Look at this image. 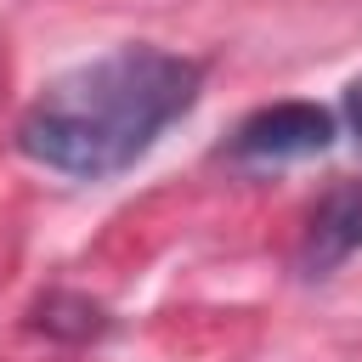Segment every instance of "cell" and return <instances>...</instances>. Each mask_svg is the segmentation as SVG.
Instances as JSON below:
<instances>
[{
  "instance_id": "6da1fadb",
  "label": "cell",
  "mask_w": 362,
  "mask_h": 362,
  "mask_svg": "<svg viewBox=\"0 0 362 362\" xmlns=\"http://www.w3.org/2000/svg\"><path fill=\"white\" fill-rule=\"evenodd\" d=\"M198 85L204 68L192 57L158 45H119L51 79L28 102L17 124V147L57 175L107 181L130 170L198 102Z\"/></svg>"
},
{
  "instance_id": "7a4b0ae2",
  "label": "cell",
  "mask_w": 362,
  "mask_h": 362,
  "mask_svg": "<svg viewBox=\"0 0 362 362\" xmlns=\"http://www.w3.org/2000/svg\"><path fill=\"white\" fill-rule=\"evenodd\" d=\"M334 141V113L317 102H272L238 124V158H305Z\"/></svg>"
},
{
  "instance_id": "3957f363",
  "label": "cell",
  "mask_w": 362,
  "mask_h": 362,
  "mask_svg": "<svg viewBox=\"0 0 362 362\" xmlns=\"http://www.w3.org/2000/svg\"><path fill=\"white\" fill-rule=\"evenodd\" d=\"M356 249H362V181H345L317 204L305 243H300V266H305V277H322Z\"/></svg>"
},
{
  "instance_id": "277c9868",
  "label": "cell",
  "mask_w": 362,
  "mask_h": 362,
  "mask_svg": "<svg viewBox=\"0 0 362 362\" xmlns=\"http://www.w3.org/2000/svg\"><path fill=\"white\" fill-rule=\"evenodd\" d=\"M345 113H351V130L362 136V79L351 85V96H345Z\"/></svg>"
}]
</instances>
